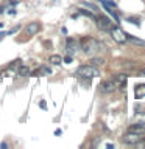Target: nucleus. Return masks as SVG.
Here are the masks:
<instances>
[{
	"instance_id": "nucleus-1",
	"label": "nucleus",
	"mask_w": 145,
	"mask_h": 149,
	"mask_svg": "<svg viewBox=\"0 0 145 149\" xmlns=\"http://www.w3.org/2000/svg\"><path fill=\"white\" fill-rule=\"evenodd\" d=\"M80 45H81V50L86 54H92V53H95V51L98 50V42L94 39V37H91V36L83 37V39L80 40Z\"/></svg>"
},
{
	"instance_id": "nucleus-2",
	"label": "nucleus",
	"mask_w": 145,
	"mask_h": 149,
	"mask_svg": "<svg viewBox=\"0 0 145 149\" xmlns=\"http://www.w3.org/2000/svg\"><path fill=\"white\" fill-rule=\"evenodd\" d=\"M77 74L78 76H81V78H87V79H91V78H97V76H100V72L94 67V65L91 64H87V65H80L78 70H77Z\"/></svg>"
},
{
	"instance_id": "nucleus-3",
	"label": "nucleus",
	"mask_w": 145,
	"mask_h": 149,
	"mask_svg": "<svg viewBox=\"0 0 145 149\" xmlns=\"http://www.w3.org/2000/svg\"><path fill=\"white\" fill-rule=\"evenodd\" d=\"M109 33H111L112 39H114L117 44H125V42H126V33L122 30V28H119V26H112L111 30H109Z\"/></svg>"
},
{
	"instance_id": "nucleus-4",
	"label": "nucleus",
	"mask_w": 145,
	"mask_h": 149,
	"mask_svg": "<svg viewBox=\"0 0 145 149\" xmlns=\"http://www.w3.org/2000/svg\"><path fill=\"white\" fill-rule=\"evenodd\" d=\"M41 30V23L39 22H31L28 23V25H25V30H23V36H34L37 31Z\"/></svg>"
},
{
	"instance_id": "nucleus-5",
	"label": "nucleus",
	"mask_w": 145,
	"mask_h": 149,
	"mask_svg": "<svg viewBox=\"0 0 145 149\" xmlns=\"http://www.w3.org/2000/svg\"><path fill=\"white\" fill-rule=\"evenodd\" d=\"M95 20L98 23V28H101V30H105V31H109L111 28H112V22L106 16H98Z\"/></svg>"
},
{
	"instance_id": "nucleus-6",
	"label": "nucleus",
	"mask_w": 145,
	"mask_h": 149,
	"mask_svg": "<svg viewBox=\"0 0 145 149\" xmlns=\"http://www.w3.org/2000/svg\"><path fill=\"white\" fill-rule=\"evenodd\" d=\"M140 138H142V137H140V135H137V134L126 132V134L123 135V137H122V141H123L125 144H136Z\"/></svg>"
},
{
	"instance_id": "nucleus-7",
	"label": "nucleus",
	"mask_w": 145,
	"mask_h": 149,
	"mask_svg": "<svg viewBox=\"0 0 145 149\" xmlns=\"http://www.w3.org/2000/svg\"><path fill=\"white\" fill-rule=\"evenodd\" d=\"M77 50H78V42L72 39V37H67V40H65V51H67V54L77 53Z\"/></svg>"
},
{
	"instance_id": "nucleus-8",
	"label": "nucleus",
	"mask_w": 145,
	"mask_h": 149,
	"mask_svg": "<svg viewBox=\"0 0 145 149\" xmlns=\"http://www.w3.org/2000/svg\"><path fill=\"white\" fill-rule=\"evenodd\" d=\"M115 90V84H114V81H103L101 84H100V92L101 93H112Z\"/></svg>"
},
{
	"instance_id": "nucleus-9",
	"label": "nucleus",
	"mask_w": 145,
	"mask_h": 149,
	"mask_svg": "<svg viewBox=\"0 0 145 149\" xmlns=\"http://www.w3.org/2000/svg\"><path fill=\"white\" fill-rule=\"evenodd\" d=\"M128 132H133V134H137V135H144L145 134V124L144 123L131 124L130 127H128Z\"/></svg>"
},
{
	"instance_id": "nucleus-10",
	"label": "nucleus",
	"mask_w": 145,
	"mask_h": 149,
	"mask_svg": "<svg viewBox=\"0 0 145 149\" xmlns=\"http://www.w3.org/2000/svg\"><path fill=\"white\" fill-rule=\"evenodd\" d=\"M112 81H114L115 87H120L122 90H125V87H126V74H115V76L112 78Z\"/></svg>"
},
{
	"instance_id": "nucleus-11",
	"label": "nucleus",
	"mask_w": 145,
	"mask_h": 149,
	"mask_svg": "<svg viewBox=\"0 0 145 149\" xmlns=\"http://www.w3.org/2000/svg\"><path fill=\"white\" fill-rule=\"evenodd\" d=\"M51 72H50V68L49 67H44V65H42V67H39V68H36L34 72L31 73V76H41V74H50Z\"/></svg>"
},
{
	"instance_id": "nucleus-12",
	"label": "nucleus",
	"mask_w": 145,
	"mask_h": 149,
	"mask_svg": "<svg viewBox=\"0 0 145 149\" xmlns=\"http://www.w3.org/2000/svg\"><path fill=\"white\" fill-rule=\"evenodd\" d=\"M134 95H136V100H140V98L145 96V84H140V86L136 87Z\"/></svg>"
},
{
	"instance_id": "nucleus-13",
	"label": "nucleus",
	"mask_w": 145,
	"mask_h": 149,
	"mask_svg": "<svg viewBox=\"0 0 145 149\" xmlns=\"http://www.w3.org/2000/svg\"><path fill=\"white\" fill-rule=\"evenodd\" d=\"M126 40L133 42L134 45H140V47H145V40L139 39V37H134V36H131V34H126Z\"/></svg>"
},
{
	"instance_id": "nucleus-14",
	"label": "nucleus",
	"mask_w": 145,
	"mask_h": 149,
	"mask_svg": "<svg viewBox=\"0 0 145 149\" xmlns=\"http://www.w3.org/2000/svg\"><path fill=\"white\" fill-rule=\"evenodd\" d=\"M49 61H50V64H53V65H59L63 62V58H61L59 54H51Z\"/></svg>"
},
{
	"instance_id": "nucleus-15",
	"label": "nucleus",
	"mask_w": 145,
	"mask_h": 149,
	"mask_svg": "<svg viewBox=\"0 0 145 149\" xmlns=\"http://www.w3.org/2000/svg\"><path fill=\"white\" fill-rule=\"evenodd\" d=\"M17 73L20 74V76H28V74H30V68H28L27 65H20L17 70Z\"/></svg>"
},
{
	"instance_id": "nucleus-16",
	"label": "nucleus",
	"mask_w": 145,
	"mask_h": 149,
	"mask_svg": "<svg viewBox=\"0 0 145 149\" xmlns=\"http://www.w3.org/2000/svg\"><path fill=\"white\" fill-rule=\"evenodd\" d=\"M103 62H105V61H103L101 58H94V59H91V65H94V67H101L103 65Z\"/></svg>"
},
{
	"instance_id": "nucleus-17",
	"label": "nucleus",
	"mask_w": 145,
	"mask_h": 149,
	"mask_svg": "<svg viewBox=\"0 0 145 149\" xmlns=\"http://www.w3.org/2000/svg\"><path fill=\"white\" fill-rule=\"evenodd\" d=\"M128 20L133 22V23H136V25H139V23H140V20H139L137 17H128Z\"/></svg>"
},
{
	"instance_id": "nucleus-18",
	"label": "nucleus",
	"mask_w": 145,
	"mask_h": 149,
	"mask_svg": "<svg viewBox=\"0 0 145 149\" xmlns=\"http://www.w3.org/2000/svg\"><path fill=\"white\" fill-rule=\"evenodd\" d=\"M80 13H81L83 16H87L89 19H95V17H94V14H92V13H87V11H80Z\"/></svg>"
},
{
	"instance_id": "nucleus-19",
	"label": "nucleus",
	"mask_w": 145,
	"mask_h": 149,
	"mask_svg": "<svg viewBox=\"0 0 145 149\" xmlns=\"http://www.w3.org/2000/svg\"><path fill=\"white\" fill-rule=\"evenodd\" d=\"M19 62H20V59H16V61H14L13 64H9V68H14V67H16V65H19Z\"/></svg>"
},
{
	"instance_id": "nucleus-20",
	"label": "nucleus",
	"mask_w": 145,
	"mask_h": 149,
	"mask_svg": "<svg viewBox=\"0 0 145 149\" xmlns=\"http://www.w3.org/2000/svg\"><path fill=\"white\" fill-rule=\"evenodd\" d=\"M63 61H64L65 64H70V62H72V58H70V54H69V56H65V58H64Z\"/></svg>"
},
{
	"instance_id": "nucleus-21",
	"label": "nucleus",
	"mask_w": 145,
	"mask_h": 149,
	"mask_svg": "<svg viewBox=\"0 0 145 149\" xmlns=\"http://www.w3.org/2000/svg\"><path fill=\"white\" fill-rule=\"evenodd\" d=\"M137 76H145V68H140L137 72Z\"/></svg>"
},
{
	"instance_id": "nucleus-22",
	"label": "nucleus",
	"mask_w": 145,
	"mask_h": 149,
	"mask_svg": "<svg viewBox=\"0 0 145 149\" xmlns=\"http://www.w3.org/2000/svg\"><path fill=\"white\" fill-rule=\"evenodd\" d=\"M87 8H91V9H94V11H97V6H94V5H91V3H84Z\"/></svg>"
},
{
	"instance_id": "nucleus-23",
	"label": "nucleus",
	"mask_w": 145,
	"mask_h": 149,
	"mask_svg": "<svg viewBox=\"0 0 145 149\" xmlns=\"http://www.w3.org/2000/svg\"><path fill=\"white\" fill-rule=\"evenodd\" d=\"M2 74H3V76H9V74H11V72H9V70H5Z\"/></svg>"
},
{
	"instance_id": "nucleus-24",
	"label": "nucleus",
	"mask_w": 145,
	"mask_h": 149,
	"mask_svg": "<svg viewBox=\"0 0 145 149\" xmlns=\"http://www.w3.org/2000/svg\"><path fill=\"white\" fill-rule=\"evenodd\" d=\"M19 2H20V0H9V3H11V5H17Z\"/></svg>"
},
{
	"instance_id": "nucleus-25",
	"label": "nucleus",
	"mask_w": 145,
	"mask_h": 149,
	"mask_svg": "<svg viewBox=\"0 0 145 149\" xmlns=\"http://www.w3.org/2000/svg\"><path fill=\"white\" fill-rule=\"evenodd\" d=\"M9 14H11V16H14V14H16V9L11 8V9H9Z\"/></svg>"
},
{
	"instance_id": "nucleus-26",
	"label": "nucleus",
	"mask_w": 145,
	"mask_h": 149,
	"mask_svg": "<svg viewBox=\"0 0 145 149\" xmlns=\"http://www.w3.org/2000/svg\"><path fill=\"white\" fill-rule=\"evenodd\" d=\"M3 13V6H0V14H2Z\"/></svg>"
}]
</instances>
